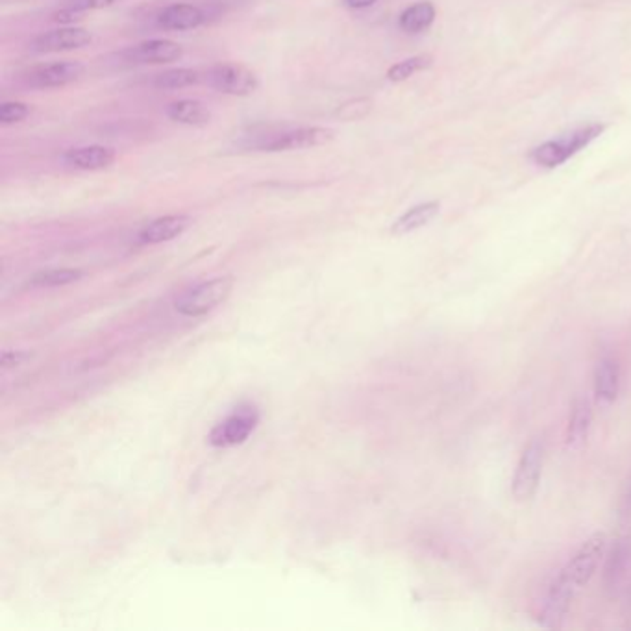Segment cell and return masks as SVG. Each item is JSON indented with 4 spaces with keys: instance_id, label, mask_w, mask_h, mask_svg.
Wrapping results in <instances>:
<instances>
[{
    "instance_id": "cell-9",
    "label": "cell",
    "mask_w": 631,
    "mask_h": 631,
    "mask_svg": "<svg viewBox=\"0 0 631 631\" xmlns=\"http://www.w3.org/2000/svg\"><path fill=\"white\" fill-rule=\"evenodd\" d=\"M93 41L89 30L80 29V26H67V29L50 30L38 36L30 43V50L39 52V55H48V52H65L84 48Z\"/></svg>"
},
{
    "instance_id": "cell-12",
    "label": "cell",
    "mask_w": 631,
    "mask_h": 631,
    "mask_svg": "<svg viewBox=\"0 0 631 631\" xmlns=\"http://www.w3.org/2000/svg\"><path fill=\"white\" fill-rule=\"evenodd\" d=\"M63 162L78 171H102L115 162V152L102 145H89L67 150Z\"/></svg>"
},
{
    "instance_id": "cell-7",
    "label": "cell",
    "mask_w": 631,
    "mask_h": 631,
    "mask_svg": "<svg viewBox=\"0 0 631 631\" xmlns=\"http://www.w3.org/2000/svg\"><path fill=\"white\" fill-rule=\"evenodd\" d=\"M259 420L257 409L254 406H241L235 409L226 420L217 425L209 435V441L215 446H231L243 442L256 428Z\"/></svg>"
},
{
    "instance_id": "cell-2",
    "label": "cell",
    "mask_w": 631,
    "mask_h": 631,
    "mask_svg": "<svg viewBox=\"0 0 631 631\" xmlns=\"http://www.w3.org/2000/svg\"><path fill=\"white\" fill-rule=\"evenodd\" d=\"M231 287V278H215L202 282L191 287L189 291H186L176 300V311L186 315V317H198V315H204L223 304L230 297Z\"/></svg>"
},
{
    "instance_id": "cell-16",
    "label": "cell",
    "mask_w": 631,
    "mask_h": 631,
    "mask_svg": "<svg viewBox=\"0 0 631 631\" xmlns=\"http://www.w3.org/2000/svg\"><path fill=\"white\" fill-rule=\"evenodd\" d=\"M593 423V409L587 399H577L572 406V415L568 420L567 430V446L568 449H577L587 441L589 430Z\"/></svg>"
},
{
    "instance_id": "cell-4",
    "label": "cell",
    "mask_w": 631,
    "mask_h": 631,
    "mask_svg": "<svg viewBox=\"0 0 631 631\" xmlns=\"http://www.w3.org/2000/svg\"><path fill=\"white\" fill-rule=\"evenodd\" d=\"M543 475V444L539 441H532L526 446L511 484V492L515 501L528 502L535 496Z\"/></svg>"
},
{
    "instance_id": "cell-22",
    "label": "cell",
    "mask_w": 631,
    "mask_h": 631,
    "mask_svg": "<svg viewBox=\"0 0 631 631\" xmlns=\"http://www.w3.org/2000/svg\"><path fill=\"white\" fill-rule=\"evenodd\" d=\"M82 274L84 273L78 271V269H50V271H43V273L34 274L30 283L34 287H60V285H67V283L80 280Z\"/></svg>"
},
{
    "instance_id": "cell-18",
    "label": "cell",
    "mask_w": 631,
    "mask_h": 631,
    "mask_svg": "<svg viewBox=\"0 0 631 631\" xmlns=\"http://www.w3.org/2000/svg\"><path fill=\"white\" fill-rule=\"evenodd\" d=\"M435 15H437L435 6L430 3V0H423V3H416L408 10H404L399 24L408 34H420L430 29L435 21Z\"/></svg>"
},
{
    "instance_id": "cell-26",
    "label": "cell",
    "mask_w": 631,
    "mask_h": 631,
    "mask_svg": "<svg viewBox=\"0 0 631 631\" xmlns=\"http://www.w3.org/2000/svg\"><path fill=\"white\" fill-rule=\"evenodd\" d=\"M29 358H30V356L24 354V352H4V356H3V366H6V369H8V366H17V365H21L22 361L29 359Z\"/></svg>"
},
{
    "instance_id": "cell-11",
    "label": "cell",
    "mask_w": 631,
    "mask_h": 631,
    "mask_svg": "<svg viewBox=\"0 0 631 631\" xmlns=\"http://www.w3.org/2000/svg\"><path fill=\"white\" fill-rule=\"evenodd\" d=\"M84 74V65L80 62H55L34 69L29 74V84L36 89L65 88Z\"/></svg>"
},
{
    "instance_id": "cell-14",
    "label": "cell",
    "mask_w": 631,
    "mask_h": 631,
    "mask_svg": "<svg viewBox=\"0 0 631 631\" xmlns=\"http://www.w3.org/2000/svg\"><path fill=\"white\" fill-rule=\"evenodd\" d=\"M206 22V13L193 4H171L157 15V24L165 30L183 32L198 29Z\"/></svg>"
},
{
    "instance_id": "cell-27",
    "label": "cell",
    "mask_w": 631,
    "mask_h": 631,
    "mask_svg": "<svg viewBox=\"0 0 631 631\" xmlns=\"http://www.w3.org/2000/svg\"><path fill=\"white\" fill-rule=\"evenodd\" d=\"M345 3L354 8V10H363V8H371L374 6L378 0H345Z\"/></svg>"
},
{
    "instance_id": "cell-24",
    "label": "cell",
    "mask_w": 631,
    "mask_h": 631,
    "mask_svg": "<svg viewBox=\"0 0 631 631\" xmlns=\"http://www.w3.org/2000/svg\"><path fill=\"white\" fill-rule=\"evenodd\" d=\"M29 114H30L29 104L19 102V100H10L0 106V122H3L4 126H10V124L24 121L26 117H29Z\"/></svg>"
},
{
    "instance_id": "cell-3",
    "label": "cell",
    "mask_w": 631,
    "mask_h": 631,
    "mask_svg": "<svg viewBox=\"0 0 631 631\" xmlns=\"http://www.w3.org/2000/svg\"><path fill=\"white\" fill-rule=\"evenodd\" d=\"M606 543H608L606 535L602 532L593 534L580 548H577L572 559L561 570V574L577 591L591 582V577L594 576L600 565L603 551H606Z\"/></svg>"
},
{
    "instance_id": "cell-21",
    "label": "cell",
    "mask_w": 631,
    "mask_h": 631,
    "mask_svg": "<svg viewBox=\"0 0 631 631\" xmlns=\"http://www.w3.org/2000/svg\"><path fill=\"white\" fill-rule=\"evenodd\" d=\"M433 63V58L430 55H418V56H413V58H408L397 65H392L389 71H387V78L391 82H404L408 80V78H411L415 72H420V71H426L430 69Z\"/></svg>"
},
{
    "instance_id": "cell-19",
    "label": "cell",
    "mask_w": 631,
    "mask_h": 631,
    "mask_svg": "<svg viewBox=\"0 0 631 631\" xmlns=\"http://www.w3.org/2000/svg\"><path fill=\"white\" fill-rule=\"evenodd\" d=\"M596 399L602 404H613L617 400L618 394V369L617 365L611 359H603L600 361L598 369H596Z\"/></svg>"
},
{
    "instance_id": "cell-6",
    "label": "cell",
    "mask_w": 631,
    "mask_h": 631,
    "mask_svg": "<svg viewBox=\"0 0 631 631\" xmlns=\"http://www.w3.org/2000/svg\"><path fill=\"white\" fill-rule=\"evenodd\" d=\"M335 131L324 126H304L297 130L283 131L280 136H274L267 143H263V150L267 152H285V150H304L313 147H323L333 141Z\"/></svg>"
},
{
    "instance_id": "cell-15",
    "label": "cell",
    "mask_w": 631,
    "mask_h": 631,
    "mask_svg": "<svg viewBox=\"0 0 631 631\" xmlns=\"http://www.w3.org/2000/svg\"><path fill=\"white\" fill-rule=\"evenodd\" d=\"M439 209H441V204L437 200L418 204V206L408 209L404 215H400L397 221H394V224L391 226V233L392 235H408L411 231L425 228L439 215Z\"/></svg>"
},
{
    "instance_id": "cell-5",
    "label": "cell",
    "mask_w": 631,
    "mask_h": 631,
    "mask_svg": "<svg viewBox=\"0 0 631 631\" xmlns=\"http://www.w3.org/2000/svg\"><path fill=\"white\" fill-rule=\"evenodd\" d=\"M206 82L219 93L231 97H248L259 88L256 72L238 63L215 65L206 74Z\"/></svg>"
},
{
    "instance_id": "cell-23",
    "label": "cell",
    "mask_w": 631,
    "mask_h": 631,
    "mask_svg": "<svg viewBox=\"0 0 631 631\" xmlns=\"http://www.w3.org/2000/svg\"><path fill=\"white\" fill-rule=\"evenodd\" d=\"M371 110H373V100L366 98V97H359V98H352V100L345 102L343 106H339L335 115L341 121L350 122V121H359V119L366 117L371 114Z\"/></svg>"
},
{
    "instance_id": "cell-8",
    "label": "cell",
    "mask_w": 631,
    "mask_h": 631,
    "mask_svg": "<svg viewBox=\"0 0 631 631\" xmlns=\"http://www.w3.org/2000/svg\"><path fill=\"white\" fill-rule=\"evenodd\" d=\"M576 593H577V589L559 572V576L556 577L554 584L550 585V591L546 594V602H544V608L541 611L539 624L548 629L559 627L570 610V603H572Z\"/></svg>"
},
{
    "instance_id": "cell-13",
    "label": "cell",
    "mask_w": 631,
    "mask_h": 631,
    "mask_svg": "<svg viewBox=\"0 0 631 631\" xmlns=\"http://www.w3.org/2000/svg\"><path fill=\"white\" fill-rule=\"evenodd\" d=\"M189 224H191V219L188 215L160 217V219L148 223L139 231V241L143 245H157V243L176 240L178 235H181L189 228Z\"/></svg>"
},
{
    "instance_id": "cell-20",
    "label": "cell",
    "mask_w": 631,
    "mask_h": 631,
    "mask_svg": "<svg viewBox=\"0 0 631 631\" xmlns=\"http://www.w3.org/2000/svg\"><path fill=\"white\" fill-rule=\"evenodd\" d=\"M202 74L195 69H171L156 76V88L160 89H181L202 82Z\"/></svg>"
},
{
    "instance_id": "cell-25",
    "label": "cell",
    "mask_w": 631,
    "mask_h": 631,
    "mask_svg": "<svg viewBox=\"0 0 631 631\" xmlns=\"http://www.w3.org/2000/svg\"><path fill=\"white\" fill-rule=\"evenodd\" d=\"M121 0H65V8L76 10V12H89V10H104L112 8Z\"/></svg>"
},
{
    "instance_id": "cell-17",
    "label": "cell",
    "mask_w": 631,
    "mask_h": 631,
    "mask_svg": "<svg viewBox=\"0 0 631 631\" xmlns=\"http://www.w3.org/2000/svg\"><path fill=\"white\" fill-rule=\"evenodd\" d=\"M167 117L186 126H206L212 121V112H209L200 100L183 98L169 104Z\"/></svg>"
},
{
    "instance_id": "cell-10",
    "label": "cell",
    "mask_w": 631,
    "mask_h": 631,
    "mask_svg": "<svg viewBox=\"0 0 631 631\" xmlns=\"http://www.w3.org/2000/svg\"><path fill=\"white\" fill-rule=\"evenodd\" d=\"M122 56L130 63L160 65L178 62L183 56V48L171 39H148L136 46H130Z\"/></svg>"
},
{
    "instance_id": "cell-1",
    "label": "cell",
    "mask_w": 631,
    "mask_h": 631,
    "mask_svg": "<svg viewBox=\"0 0 631 631\" xmlns=\"http://www.w3.org/2000/svg\"><path fill=\"white\" fill-rule=\"evenodd\" d=\"M603 128H606L603 124H589V126L574 130L572 134H568L561 139L546 141L532 150V160L541 167L556 169V167L563 165L568 157H572L574 154L585 148L589 143H593L602 134Z\"/></svg>"
}]
</instances>
